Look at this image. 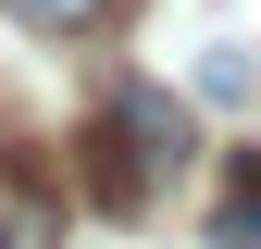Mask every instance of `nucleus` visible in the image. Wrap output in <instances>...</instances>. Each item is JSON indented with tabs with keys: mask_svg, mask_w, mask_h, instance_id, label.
<instances>
[{
	"mask_svg": "<svg viewBox=\"0 0 261 249\" xmlns=\"http://www.w3.org/2000/svg\"><path fill=\"white\" fill-rule=\"evenodd\" d=\"M75 150H87L75 175H87V200H100V212H149V187H162V162H149L137 137H124V112H112V100L87 112V137H75Z\"/></svg>",
	"mask_w": 261,
	"mask_h": 249,
	"instance_id": "f257e3e1",
	"label": "nucleus"
},
{
	"mask_svg": "<svg viewBox=\"0 0 261 249\" xmlns=\"http://www.w3.org/2000/svg\"><path fill=\"white\" fill-rule=\"evenodd\" d=\"M112 112H124V137H137V150H149V162H162V175H174V162H187V150H199V124H187L174 100H162V87H149V75H112Z\"/></svg>",
	"mask_w": 261,
	"mask_h": 249,
	"instance_id": "f03ea898",
	"label": "nucleus"
},
{
	"mask_svg": "<svg viewBox=\"0 0 261 249\" xmlns=\"http://www.w3.org/2000/svg\"><path fill=\"white\" fill-rule=\"evenodd\" d=\"M0 249H62V200L25 162H0Z\"/></svg>",
	"mask_w": 261,
	"mask_h": 249,
	"instance_id": "7ed1b4c3",
	"label": "nucleus"
},
{
	"mask_svg": "<svg viewBox=\"0 0 261 249\" xmlns=\"http://www.w3.org/2000/svg\"><path fill=\"white\" fill-rule=\"evenodd\" d=\"M212 249H261V150H224V200H212Z\"/></svg>",
	"mask_w": 261,
	"mask_h": 249,
	"instance_id": "20e7f679",
	"label": "nucleus"
},
{
	"mask_svg": "<svg viewBox=\"0 0 261 249\" xmlns=\"http://www.w3.org/2000/svg\"><path fill=\"white\" fill-rule=\"evenodd\" d=\"M25 25H50V38H87V25H112V0H13Z\"/></svg>",
	"mask_w": 261,
	"mask_h": 249,
	"instance_id": "39448f33",
	"label": "nucleus"
},
{
	"mask_svg": "<svg viewBox=\"0 0 261 249\" xmlns=\"http://www.w3.org/2000/svg\"><path fill=\"white\" fill-rule=\"evenodd\" d=\"M199 87H212V100H224V112H237V100H249V87H261V75H249V62H237V50H199Z\"/></svg>",
	"mask_w": 261,
	"mask_h": 249,
	"instance_id": "423d86ee",
	"label": "nucleus"
}]
</instances>
